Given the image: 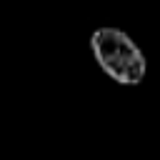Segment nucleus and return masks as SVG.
Wrapping results in <instances>:
<instances>
[{"mask_svg":"<svg viewBox=\"0 0 160 160\" xmlns=\"http://www.w3.org/2000/svg\"><path fill=\"white\" fill-rule=\"evenodd\" d=\"M90 50L100 70L120 85H138L148 72L140 45L120 28H98L90 35Z\"/></svg>","mask_w":160,"mask_h":160,"instance_id":"nucleus-1","label":"nucleus"}]
</instances>
